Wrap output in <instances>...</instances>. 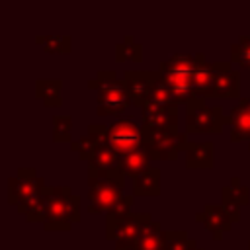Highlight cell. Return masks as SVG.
<instances>
[{"instance_id":"6da1fadb","label":"cell","mask_w":250,"mask_h":250,"mask_svg":"<svg viewBox=\"0 0 250 250\" xmlns=\"http://www.w3.org/2000/svg\"><path fill=\"white\" fill-rule=\"evenodd\" d=\"M29 223H43L47 230H70L80 221V197L68 186H47L39 205L25 217Z\"/></svg>"},{"instance_id":"7a4b0ae2","label":"cell","mask_w":250,"mask_h":250,"mask_svg":"<svg viewBox=\"0 0 250 250\" xmlns=\"http://www.w3.org/2000/svg\"><path fill=\"white\" fill-rule=\"evenodd\" d=\"M88 88L96 90V113L98 115H119L133 105L125 80L115 70H98L88 80Z\"/></svg>"},{"instance_id":"3957f363","label":"cell","mask_w":250,"mask_h":250,"mask_svg":"<svg viewBox=\"0 0 250 250\" xmlns=\"http://www.w3.org/2000/svg\"><path fill=\"white\" fill-rule=\"evenodd\" d=\"M125 176L119 170L107 172H88V211L90 213H109L125 195Z\"/></svg>"},{"instance_id":"277c9868","label":"cell","mask_w":250,"mask_h":250,"mask_svg":"<svg viewBox=\"0 0 250 250\" xmlns=\"http://www.w3.org/2000/svg\"><path fill=\"white\" fill-rule=\"evenodd\" d=\"M47 184L35 174V168H18L16 176L8 180V201L16 205L18 213L29 215L41 201Z\"/></svg>"},{"instance_id":"5b68a950","label":"cell","mask_w":250,"mask_h":250,"mask_svg":"<svg viewBox=\"0 0 250 250\" xmlns=\"http://www.w3.org/2000/svg\"><path fill=\"white\" fill-rule=\"evenodd\" d=\"M227 125V115L221 105H207L205 100L195 98L186 104V135H217Z\"/></svg>"},{"instance_id":"8992f818","label":"cell","mask_w":250,"mask_h":250,"mask_svg":"<svg viewBox=\"0 0 250 250\" xmlns=\"http://www.w3.org/2000/svg\"><path fill=\"white\" fill-rule=\"evenodd\" d=\"M150 213H129L123 217H107L105 219V238L115 240V246L133 248L141 232L152 223Z\"/></svg>"},{"instance_id":"52a82bcc","label":"cell","mask_w":250,"mask_h":250,"mask_svg":"<svg viewBox=\"0 0 250 250\" xmlns=\"http://www.w3.org/2000/svg\"><path fill=\"white\" fill-rule=\"evenodd\" d=\"M107 145L119 156H127L145 146V131L133 117H119L107 127Z\"/></svg>"},{"instance_id":"ba28073f","label":"cell","mask_w":250,"mask_h":250,"mask_svg":"<svg viewBox=\"0 0 250 250\" xmlns=\"http://www.w3.org/2000/svg\"><path fill=\"white\" fill-rule=\"evenodd\" d=\"M186 133H152L145 131V150L154 160H176L188 143Z\"/></svg>"},{"instance_id":"9c48e42d","label":"cell","mask_w":250,"mask_h":250,"mask_svg":"<svg viewBox=\"0 0 250 250\" xmlns=\"http://www.w3.org/2000/svg\"><path fill=\"white\" fill-rule=\"evenodd\" d=\"M143 115V131H152V133H180L178 129V105L168 104H146L141 109Z\"/></svg>"},{"instance_id":"30bf717a","label":"cell","mask_w":250,"mask_h":250,"mask_svg":"<svg viewBox=\"0 0 250 250\" xmlns=\"http://www.w3.org/2000/svg\"><path fill=\"white\" fill-rule=\"evenodd\" d=\"M158 78H160L158 70H125L123 72V80L135 107L143 109L146 105Z\"/></svg>"},{"instance_id":"8fae6325","label":"cell","mask_w":250,"mask_h":250,"mask_svg":"<svg viewBox=\"0 0 250 250\" xmlns=\"http://www.w3.org/2000/svg\"><path fill=\"white\" fill-rule=\"evenodd\" d=\"M207 98H238L240 100V74L232 68L230 61H215L213 84Z\"/></svg>"},{"instance_id":"7c38bea8","label":"cell","mask_w":250,"mask_h":250,"mask_svg":"<svg viewBox=\"0 0 250 250\" xmlns=\"http://www.w3.org/2000/svg\"><path fill=\"white\" fill-rule=\"evenodd\" d=\"M207 64L203 53H178L158 64L160 74H182V76H195Z\"/></svg>"},{"instance_id":"4fadbf2b","label":"cell","mask_w":250,"mask_h":250,"mask_svg":"<svg viewBox=\"0 0 250 250\" xmlns=\"http://www.w3.org/2000/svg\"><path fill=\"white\" fill-rule=\"evenodd\" d=\"M195 219L213 234L215 240H221L225 232H229L232 229V219L229 215V211L223 207V203H207L203 207L201 213L195 215Z\"/></svg>"},{"instance_id":"5bb4252c","label":"cell","mask_w":250,"mask_h":250,"mask_svg":"<svg viewBox=\"0 0 250 250\" xmlns=\"http://www.w3.org/2000/svg\"><path fill=\"white\" fill-rule=\"evenodd\" d=\"M248 197H250L248 186H244L238 176H232L230 182L223 188V191H221V203L229 211L232 223H238L240 221V207L248 203Z\"/></svg>"},{"instance_id":"9a60e30c","label":"cell","mask_w":250,"mask_h":250,"mask_svg":"<svg viewBox=\"0 0 250 250\" xmlns=\"http://www.w3.org/2000/svg\"><path fill=\"white\" fill-rule=\"evenodd\" d=\"M227 125L230 127L232 143H240V141L250 143V109L246 98H240L238 104L230 109V113L227 115Z\"/></svg>"},{"instance_id":"2e32d148","label":"cell","mask_w":250,"mask_h":250,"mask_svg":"<svg viewBox=\"0 0 250 250\" xmlns=\"http://www.w3.org/2000/svg\"><path fill=\"white\" fill-rule=\"evenodd\" d=\"M186 168L189 170H211L215 164V145L205 143H188L186 150Z\"/></svg>"},{"instance_id":"e0dca14e","label":"cell","mask_w":250,"mask_h":250,"mask_svg":"<svg viewBox=\"0 0 250 250\" xmlns=\"http://www.w3.org/2000/svg\"><path fill=\"white\" fill-rule=\"evenodd\" d=\"M133 195H143V197L160 195V170L156 166H148L145 172L133 178Z\"/></svg>"},{"instance_id":"ac0fdd59","label":"cell","mask_w":250,"mask_h":250,"mask_svg":"<svg viewBox=\"0 0 250 250\" xmlns=\"http://www.w3.org/2000/svg\"><path fill=\"white\" fill-rule=\"evenodd\" d=\"M61 90H62V80H59V78L35 80V98L41 100L47 107H61L62 105Z\"/></svg>"},{"instance_id":"d6986e66","label":"cell","mask_w":250,"mask_h":250,"mask_svg":"<svg viewBox=\"0 0 250 250\" xmlns=\"http://www.w3.org/2000/svg\"><path fill=\"white\" fill-rule=\"evenodd\" d=\"M166 246V236H164V229L160 225V221H152L137 238L133 250H164Z\"/></svg>"},{"instance_id":"ffe728a7","label":"cell","mask_w":250,"mask_h":250,"mask_svg":"<svg viewBox=\"0 0 250 250\" xmlns=\"http://www.w3.org/2000/svg\"><path fill=\"white\" fill-rule=\"evenodd\" d=\"M150 160H152V158L148 156V152H146L145 146H143V148H139V150H135V152H131V154H127V156H121L117 170H119L125 178H127V176L135 178V176H139L141 172H145L148 166H152Z\"/></svg>"},{"instance_id":"44dd1931","label":"cell","mask_w":250,"mask_h":250,"mask_svg":"<svg viewBox=\"0 0 250 250\" xmlns=\"http://www.w3.org/2000/svg\"><path fill=\"white\" fill-rule=\"evenodd\" d=\"M121 156L109 148V145H100L92 158L88 160V172H107V170H117Z\"/></svg>"},{"instance_id":"7402d4cb","label":"cell","mask_w":250,"mask_h":250,"mask_svg":"<svg viewBox=\"0 0 250 250\" xmlns=\"http://www.w3.org/2000/svg\"><path fill=\"white\" fill-rule=\"evenodd\" d=\"M35 43L43 47L47 53H70L72 51V37L62 33H49V35H35Z\"/></svg>"},{"instance_id":"603a6c76","label":"cell","mask_w":250,"mask_h":250,"mask_svg":"<svg viewBox=\"0 0 250 250\" xmlns=\"http://www.w3.org/2000/svg\"><path fill=\"white\" fill-rule=\"evenodd\" d=\"M115 59L119 62H141L143 61V45L137 43L133 35H125L123 41L115 45Z\"/></svg>"},{"instance_id":"cb8c5ba5","label":"cell","mask_w":250,"mask_h":250,"mask_svg":"<svg viewBox=\"0 0 250 250\" xmlns=\"http://www.w3.org/2000/svg\"><path fill=\"white\" fill-rule=\"evenodd\" d=\"M166 246L164 250H199L195 238L188 236L186 230H164Z\"/></svg>"},{"instance_id":"d4e9b609","label":"cell","mask_w":250,"mask_h":250,"mask_svg":"<svg viewBox=\"0 0 250 250\" xmlns=\"http://www.w3.org/2000/svg\"><path fill=\"white\" fill-rule=\"evenodd\" d=\"M230 62L250 70V35H240L238 41L230 45Z\"/></svg>"},{"instance_id":"484cf974","label":"cell","mask_w":250,"mask_h":250,"mask_svg":"<svg viewBox=\"0 0 250 250\" xmlns=\"http://www.w3.org/2000/svg\"><path fill=\"white\" fill-rule=\"evenodd\" d=\"M72 115L68 113H57L53 115V141L55 143H72Z\"/></svg>"},{"instance_id":"4316f807","label":"cell","mask_w":250,"mask_h":250,"mask_svg":"<svg viewBox=\"0 0 250 250\" xmlns=\"http://www.w3.org/2000/svg\"><path fill=\"white\" fill-rule=\"evenodd\" d=\"M133 201H135V195H123L121 201L107 213V217H123V215H129L131 213V207H133Z\"/></svg>"},{"instance_id":"83f0119b","label":"cell","mask_w":250,"mask_h":250,"mask_svg":"<svg viewBox=\"0 0 250 250\" xmlns=\"http://www.w3.org/2000/svg\"><path fill=\"white\" fill-rule=\"evenodd\" d=\"M246 102H248V109H250V98H246Z\"/></svg>"},{"instance_id":"f1b7e54d","label":"cell","mask_w":250,"mask_h":250,"mask_svg":"<svg viewBox=\"0 0 250 250\" xmlns=\"http://www.w3.org/2000/svg\"><path fill=\"white\" fill-rule=\"evenodd\" d=\"M248 250H250V240H248Z\"/></svg>"},{"instance_id":"f546056e","label":"cell","mask_w":250,"mask_h":250,"mask_svg":"<svg viewBox=\"0 0 250 250\" xmlns=\"http://www.w3.org/2000/svg\"><path fill=\"white\" fill-rule=\"evenodd\" d=\"M248 148H250V143H248Z\"/></svg>"},{"instance_id":"4dcf8cb0","label":"cell","mask_w":250,"mask_h":250,"mask_svg":"<svg viewBox=\"0 0 250 250\" xmlns=\"http://www.w3.org/2000/svg\"><path fill=\"white\" fill-rule=\"evenodd\" d=\"M199 250H203V248H199Z\"/></svg>"}]
</instances>
